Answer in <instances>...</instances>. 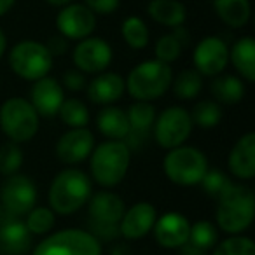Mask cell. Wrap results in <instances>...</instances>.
<instances>
[{
	"label": "cell",
	"mask_w": 255,
	"mask_h": 255,
	"mask_svg": "<svg viewBox=\"0 0 255 255\" xmlns=\"http://www.w3.org/2000/svg\"><path fill=\"white\" fill-rule=\"evenodd\" d=\"M192 63L194 70H198L201 75H220L229 63V47L220 37H205L194 47Z\"/></svg>",
	"instance_id": "12"
},
{
	"label": "cell",
	"mask_w": 255,
	"mask_h": 255,
	"mask_svg": "<svg viewBox=\"0 0 255 255\" xmlns=\"http://www.w3.org/2000/svg\"><path fill=\"white\" fill-rule=\"evenodd\" d=\"M110 255H129V248L124 243H116V247H112Z\"/></svg>",
	"instance_id": "41"
},
{
	"label": "cell",
	"mask_w": 255,
	"mask_h": 255,
	"mask_svg": "<svg viewBox=\"0 0 255 255\" xmlns=\"http://www.w3.org/2000/svg\"><path fill=\"white\" fill-rule=\"evenodd\" d=\"M217 240H219V231L213 226V222H210V220H198V222L191 224L189 241L185 245L189 248H192V250L203 254V252L213 248Z\"/></svg>",
	"instance_id": "27"
},
{
	"label": "cell",
	"mask_w": 255,
	"mask_h": 255,
	"mask_svg": "<svg viewBox=\"0 0 255 255\" xmlns=\"http://www.w3.org/2000/svg\"><path fill=\"white\" fill-rule=\"evenodd\" d=\"M229 170L240 180H252L255 177V135L245 133L231 149Z\"/></svg>",
	"instance_id": "19"
},
{
	"label": "cell",
	"mask_w": 255,
	"mask_h": 255,
	"mask_svg": "<svg viewBox=\"0 0 255 255\" xmlns=\"http://www.w3.org/2000/svg\"><path fill=\"white\" fill-rule=\"evenodd\" d=\"M56 28L67 39L82 40L96 28V14L84 4H68L56 16Z\"/></svg>",
	"instance_id": "13"
},
{
	"label": "cell",
	"mask_w": 255,
	"mask_h": 255,
	"mask_svg": "<svg viewBox=\"0 0 255 255\" xmlns=\"http://www.w3.org/2000/svg\"><path fill=\"white\" fill-rule=\"evenodd\" d=\"M65 100V91L61 84L54 77L39 79L33 82L30 89V100L32 107L37 110V114L42 117H54L60 110L61 103Z\"/></svg>",
	"instance_id": "17"
},
{
	"label": "cell",
	"mask_w": 255,
	"mask_h": 255,
	"mask_svg": "<svg viewBox=\"0 0 255 255\" xmlns=\"http://www.w3.org/2000/svg\"><path fill=\"white\" fill-rule=\"evenodd\" d=\"M217 226L227 234H241L252 226L255 217V198L252 189L233 184L217 199Z\"/></svg>",
	"instance_id": "1"
},
{
	"label": "cell",
	"mask_w": 255,
	"mask_h": 255,
	"mask_svg": "<svg viewBox=\"0 0 255 255\" xmlns=\"http://www.w3.org/2000/svg\"><path fill=\"white\" fill-rule=\"evenodd\" d=\"M9 67L25 81H39L53 68V54L39 40H21L9 53Z\"/></svg>",
	"instance_id": "7"
},
{
	"label": "cell",
	"mask_w": 255,
	"mask_h": 255,
	"mask_svg": "<svg viewBox=\"0 0 255 255\" xmlns=\"http://www.w3.org/2000/svg\"><path fill=\"white\" fill-rule=\"evenodd\" d=\"M33 234L19 217L0 224V255H23L32 247Z\"/></svg>",
	"instance_id": "20"
},
{
	"label": "cell",
	"mask_w": 255,
	"mask_h": 255,
	"mask_svg": "<svg viewBox=\"0 0 255 255\" xmlns=\"http://www.w3.org/2000/svg\"><path fill=\"white\" fill-rule=\"evenodd\" d=\"M171 81L173 70L170 65L159 60H149L138 63L128 74L124 88L136 102H150L163 96L171 88Z\"/></svg>",
	"instance_id": "4"
},
{
	"label": "cell",
	"mask_w": 255,
	"mask_h": 255,
	"mask_svg": "<svg viewBox=\"0 0 255 255\" xmlns=\"http://www.w3.org/2000/svg\"><path fill=\"white\" fill-rule=\"evenodd\" d=\"M56 116H60V119L70 128H86L89 123L88 107L77 98H65Z\"/></svg>",
	"instance_id": "32"
},
{
	"label": "cell",
	"mask_w": 255,
	"mask_h": 255,
	"mask_svg": "<svg viewBox=\"0 0 255 255\" xmlns=\"http://www.w3.org/2000/svg\"><path fill=\"white\" fill-rule=\"evenodd\" d=\"M46 2L53 7H65V5L72 4V0H46Z\"/></svg>",
	"instance_id": "44"
},
{
	"label": "cell",
	"mask_w": 255,
	"mask_h": 255,
	"mask_svg": "<svg viewBox=\"0 0 255 255\" xmlns=\"http://www.w3.org/2000/svg\"><path fill=\"white\" fill-rule=\"evenodd\" d=\"M182 49H184V46L180 44V40L173 33H168V35H163L156 42L154 53H156V60L163 61L166 65H171L173 61H177L180 58Z\"/></svg>",
	"instance_id": "37"
},
{
	"label": "cell",
	"mask_w": 255,
	"mask_h": 255,
	"mask_svg": "<svg viewBox=\"0 0 255 255\" xmlns=\"http://www.w3.org/2000/svg\"><path fill=\"white\" fill-rule=\"evenodd\" d=\"M229 60L245 81H255V40L252 37H241L233 44Z\"/></svg>",
	"instance_id": "24"
},
{
	"label": "cell",
	"mask_w": 255,
	"mask_h": 255,
	"mask_svg": "<svg viewBox=\"0 0 255 255\" xmlns=\"http://www.w3.org/2000/svg\"><path fill=\"white\" fill-rule=\"evenodd\" d=\"M131 161V154L123 140H107L93 149L89 170L96 184L110 189L124 180Z\"/></svg>",
	"instance_id": "3"
},
{
	"label": "cell",
	"mask_w": 255,
	"mask_h": 255,
	"mask_svg": "<svg viewBox=\"0 0 255 255\" xmlns=\"http://www.w3.org/2000/svg\"><path fill=\"white\" fill-rule=\"evenodd\" d=\"M157 219V210L152 203L140 201L124 210L119 220V234L126 240H140L152 231Z\"/></svg>",
	"instance_id": "16"
},
{
	"label": "cell",
	"mask_w": 255,
	"mask_h": 255,
	"mask_svg": "<svg viewBox=\"0 0 255 255\" xmlns=\"http://www.w3.org/2000/svg\"><path fill=\"white\" fill-rule=\"evenodd\" d=\"M32 255H102V243L84 229H63L47 236Z\"/></svg>",
	"instance_id": "8"
},
{
	"label": "cell",
	"mask_w": 255,
	"mask_h": 255,
	"mask_svg": "<svg viewBox=\"0 0 255 255\" xmlns=\"http://www.w3.org/2000/svg\"><path fill=\"white\" fill-rule=\"evenodd\" d=\"M217 16L231 28H241L252 16L250 0H213Z\"/></svg>",
	"instance_id": "25"
},
{
	"label": "cell",
	"mask_w": 255,
	"mask_h": 255,
	"mask_svg": "<svg viewBox=\"0 0 255 255\" xmlns=\"http://www.w3.org/2000/svg\"><path fill=\"white\" fill-rule=\"evenodd\" d=\"M191 112L184 107H168L154 121V138L163 149H175L184 145L192 133Z\"/></svg>",
	"instance_id": "9"
},
{
	"label": "cell",
	"mask_w": 255,
	"mask_h": 255,
	"mask_svg": "<svg viewBox=\"0 0 255 255\" xmlns=\"http://www.w3.org/2000/svg\"><path fill=\"white\" fill-rule=\"evenodd\" d=\"M84 5L95 14H112L119 9L121 0H84Z\"/></svg>",
	"instance_id": "38"
},
{
	"label": "cell",
	"mask_w": 255,
	"mask_h": 255,
	"mask_svg": "<svg viewBox=\"0 0 255 255\" xmlns=\"http://www.w3.org/2000/svg\"><path fill=\"white\" fill-rule=\"evenodd\" d=\"M51 44H54L56 46V49H53V56L56 53H65V47H67V42H65L63 39H51Z\"/></svg>",
	"instance_id": "42"
},
{
	"label": "cell",
	"mask_w": 255,
	"mask_h": 255,
	"mask_svg": "<svg viewBox=\"0 0 255 255\" xmlns=\"http://www.w3.org/2000/svg\"><path fill=\"white\" fill-rule=\"evenodd\" d=\"M121 33H123L124 42L133 49H145L150 39L149 28L138 16H129L124 19L123 26H121Z\"/></svg>",
	"instance_id": "29"
},
{
	"label": "cell",
	"mask_w": 255,
	"mask_h": 255,
	"mask_svg": "<svg viewBox=\"0 0 255 255\" xmlns=\"http://www.w3.org/2000/svg\"><path fill=\"white\" fill-rule=\"evenodd\" d=\"M182 255H201V254L192 250V248H189L187 245H184V247H182Z\"/></svg>",
	"instance_id": "45"
},
{
	"label": "cell",
	"mask_w": 255,
	"mask_h": 255,
	"mask_svg": "<svg viewBox=\"0 0 255 255\" xmlns=\"http://www.w3.org/2000/svg\"><path fill=\"white\" fill-rule=\"evenodd\" d=\"M96 128L109 140H124L131 131L126 110L114 105H107L100 110L96 116Z\"/></svg>",
	"instance_id": "22"
},
{
	"label": "cell",
	"mask_w": 255,
	"mask_h": 255,
	"mask_svg": "<svg viewBox=\"0 0 255 255\" xmlns=\"http://www.w3.org/2000/svg\"><path fill=\"white\" fill-rule=\"evenodd\" d=\"M16 0H0V18L4 14H7L12 7H14Z\"/></svg>",
	"instance_id": "40"
},
{
	"label": "cell",
	"mask_w": 255,
	"mask_h": 255,
	"mask_svg": "<svg viewBox=\"0 0 255 255\" xmlns=\"http://www.w3.org/2000/svg\"><path fill=\"white\" fill-rule=\"evenodd\" d=\"M163 170L168 180L180 187H194L208 170V159L199 149L178 145L170 149L163 159Z\"/></svg>",
	"instance_id": "5"
},
{
	"label": "cell",
	"mask_w": 255,
	"mask_h": 255,
	"mask_svg": "<svg viewBox=\"0 0 255 255\" xmlns=\"http://www.w3.org/2000/svg\"><path fill=\"white\" fill-rule=\"evenodd\" d=\"M154 240L163 248H182L189 241L191 222L185 215L178 212L163 213L156 219L152 227Z\"/></svg>",
	"instance_id": "15"
},
{
	"label": "cell",
	"mask_w": 255,
	"mask_h": 255,
	"mask_svg": "<svg viewBox=\"0 0 255 255\" xmlns=\"http://www.w3.org/2000/svg\"><path fill=\"white\" fill-rule=\"evenodd\" d=\"M63 86L70 91H82L86 88V75L81 70H67L63 75Z\"/></svg>",
	"instance_id": "39"
},
{
	"label": "cell",
	"mask_w": 255,
	"mask_h": 255,
	"mask_svg": "<svg viewBox=\"0 0 255 255\" xmlns=\"http://www.w3.org/2000/svg\"><path fill=\"white\" fill-rule=\"evenodd\" d=\"M124 91V79L116 72H102L88 84V98L96 105H112Z\"/></svg>",
	"instance_id": "21"
},
{
	"label": "cell",
	"mask_w": 255,
	"mask_h": 255,
	"mask_svg": "<svg viewBox=\"0 0 255 255\" xmlns=\"http://www.w3.org/2000/svg\"><path fill=\"white\" fill-rule=\"evenodd\" d=\"M199 184L203 185V191H205L210 198L219 199L220 196L233 185V180H231L224 171H220L219 168H212V170L208 168Z\"/></svg>",
	"instance_id": "36"
},
{
	"label": "cell",
	"mask_w": 255,
	"mask_h": 255,
	"mask_svg": "<svg viewBox=\"0 0 255 255\" xmlns=\"http://www.w3.org/2000/svg\"><path fill=\"white\" fill-rule=\"evenodd\" d=\"M129 128L135 133H149L156 121V109L150 102H135L126 110Z\"/></svg>",
	"instance_id": "28"
},
{
	"label": "cell",
	"mask_w": 255,
	"mask_h": 255,
	"mask_svg": "<svg viewBox=\"0 0 255 255\" xmlns=\"http://www.w3.org/2000/svg\"><path fill=\"white\" fill-rule=\"evenodd\" d=\"M192 124H198L203 129H212L222 119V109L215 100H203L196 103L191 112Z\"/></svg>",
	"instance_id": "33"
},
{
	"label": "cell",
	"mask_w": 255,
	"mask_h": 255,
	"mask_svg": "<svg viewBox=\"0 0 255 255\" xmlns=\"http://www.w3.org/2000/svg\"><path fill=\"white\" fill-rule=\"evenodd\" d=\"M23 150L19 143L7 142L0 145V175L11 177L14 173H19V168L23 166Z\"/></svg>",
	"instance_id": "34"
},
{
	"label": "cell",
	"mask_w": 255,
	"mask_h": 255,
	"mask_svg": "<svg viewBox=\"0 0 255 255\" xmlns=\"http://www.w3.org/2000/svg\"><path fill=\"white\" fill-rule=\"evenodd\" d=\"M95 149V136L88 128H70L56 142V157L65 164L86 161Z\"/></svg>",
	"instance_id": "14"
},
{
	"label": "cell",
	"mask_w": 255,
	"mask_h": 255,
	"mask_svg": "<svg viewBox=\"0 0 255 255\" xmlns=\"http://www.w3.org/2000/svg\"><path fill=\"white\" fill-rule=\"evenodd\" d=\"M89 210V220L100 224H119L123 217L126 205L123 198L117 196L116 192L110 191H100L93 194L88 201Z\"/></svg>",
	"instance_id": "18"
},
{
	"label": "cell",
	"mask_w": 255,
	"mask_h": 255,
	"mask_svg": "<svg viewBox=\"0 0 255 255\" xmlns=\"http://www.w3.org/2000/svg\"><path fill=\"white\" fill-rule=\"evenodd\" d=\"M91 198V178L82 170L60 171L53 178L49 187V205L51 210L58 215H72Z\"/></svg>",
	"instance_id": "2"
},
{
	"label": "cell",
	"mask_w": 255,
	"mask_h": 255,
	"mask_svg": "<svg viewBox=\"0 0 255 255\" xmlns=\"http://www.w3.org/2000/svg\"><path fill=\"white\" fill-rule=\"evenodd\" d=\"M212 95L217 103L236 105L245 96V84L236 75H219L212 82Z\"/></svg>",
	"instance_id": "26"
},
{
	"label": "cell",
	"mask_w": 255,
	"mask_h": 255,
	"mask_svg": "<svg viewBox=\"0 0 255 255\" xmlns=\"http://www.w3.org/2000/svg\"><path fill=\"white\" fill-rule=\"evenodd\" d=\"M5 49H7V37H5V33L0 30V58L4 56Z\"/></svg>",
	"instance_id": "43"
},
{
	"label": "cell",
	"mask_w": 255,
	"mask_h": 255,
	"mask_svg": "<svg viewBox=\"0 0 255 255\" xmlns=\"http://www.w3.org/2000/svg\"><path fill=\"white\" fill-rule=\"evenodd\" d=\"M56 224V213L46 206H33L25 215V226L35 236L47 234Z\"/></svg>",
	"instance_id": "31"
},
{
	"label": "cell",
	"mask_w": 255,
	"mask_h": 255,
	"mask_svg": "<svg viewBox=\"0 0 255 255\" xmlns=\"http://www.w3.org/2000/svg\"><path fill=\"white\" fill-rule=\"evenodd\" d=\"M173 91L182 100H194L203 89V75L194 68H185L175 77Z\"/></svg>",
	"instance_id": "30"
},
{
	"label": "cell",
	"mask_w": 255,
	"mask_h": 255,
	"mask_svg": "<svg viewBox=\"0 0 255 255\" xmlns=\"http://www.w3.org/2000/svg\"><path fill=\"white\" fill-rule=\"evenodd\" d=\"M149 16L163 26H182L187 18V9L178 0H150L147 7Z\"/></svg>",
	"instance_id": "23"
},
{
	"label": "cell",
	"mask_w": 255,
	"mask_h": 255,
	"mask_svg": "<svg viewBox=\"0 0 255 255\" xmlns=\"http://www.w3.org/2000/svg\"><path fill=\"white\" fill-rule=\"evenodd\" d=\"M40 116L25 98H9L0 107V129L11 142L25 143L39 131Z\"/></svg>",
	"instance_id": "6"
},
{
	"label": "cell",
	"mask_w": 255,
	"mask_h": 255,
	"mask_svg": "<svg viewBox=\"0 0 255 255\" xmlns=\"http://www.w3.org/2000/svg\"><path fill=\"white\" fill-rule=\"evenodd\" d=\"M37 187L35 182L23 173H14L7 177L0 189V206L11 215L23 217L35 206Z\"/></svg>",
	"instance_id": "10"
},
{
	"label": "cell",
	"mask_w": 255,
	"mask_h": 255,
	"mask_svg": "<svg viewBox=\"0 0 255 255\" xmlns=\"http://www.w3.org/2000/svg\"><path fill=\"white\" fill-rule=\"evenodd\" d=\"M213 255H255V245L250 238L233 234L217 245Z\"/></svg>",
	"instance_id": "35"
},
{
	"label": "cell",
	"mask_w": 255,
	"mask_h": 255,
	"mask_svg": "<svg viewBox=\"0 0 255 255\" xmlns=\"http://www.w3.org/2000/svg\"><path fill=\"white\" fill-rule=\"evenodd\" d=\"M74 65L82 74H102L112 61V47L100 37H86L74 49Z\"/></svg>",
	"instance_id": "11"
}]
</instances>
